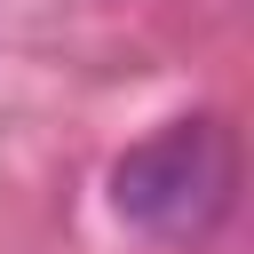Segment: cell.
Returning a JSON list of instances; mask_svg holds the SVG:
<instances>
[{
	"mask_svg": "<svg viewBox=\"0 0 254 254\" xmlns=\"http://www.w3.org/2000/svg\"><path fill=\"white\" fill-rule=\"evenodd\" d=\"M111 206L143 238H175V246L214 238L230 222V206H238V135L214 111L167 119L159 135H143V143L119 151Z\"/></svg>",
	"mask_w": 254,
	"mask_h": 254,
	"instance_id": "1",
	"label": "cell"
}]
</instances>
